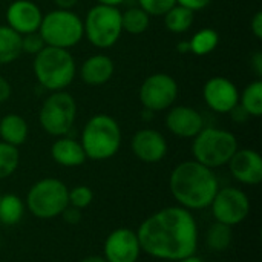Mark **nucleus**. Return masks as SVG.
Instances as JSON below:
<instances>
[{
	"label": "nucleus",
	"instance_id": "c85d7f7f",
	"mask_svg": "<svg viewBox=\"0 0 262 262\" xmlns=\"http://www.w3.org/2000/svg\"><path fill=\"white\" fill-rule=\"evenodd\" d=\"M94 200V192L91 187L88 186H75L72 189L68 190V201H69V206L75 207V209H86L91 206Z\"/></svg>",
	"mask_w": 262,
	"mask_h": 262
},
{
	"label": "nucleus",
	"instance_id": "dca6fc26",
	"mask_svg": "<svg viewBox=\"0 0 262 262\" xmlns=\"http://www.w3.org/2000/svg\"><path fill=\"white\" fill-rule=\"evenodd\" d=\"M166 127L178 138H195L204 127V118L195 107L172 106L166 115Z\"/></svg>",
	"mask_w": 262,
	"mask_h": 262
},
{
	"label": "nucleus",
	"instance_id": "9d476101",
	"mask_svg": "<svg viewBox=\"0 0 262 262\" xmlns=\"http://www.w3.org/2000/svg\"><path fill=\"white\" fill-rule=\"evenodd\" d=\"M140 101L146 111L161 112L173 106L178 97L177 80L164 72H157L149 75L138 91Z\"/></svg>",
	"mask_w": 262,
	"mask_h": 262
},
{
	"label": "nucleus",
	"instance_id": "f8f14e48",
	"mask_svg": "<svg viewBox=\"0 0 262 262\" xmlns=\"http://www.w3.org/2000/svg\"><path fill=\"white\" fill-rule=\"evenodd\" d=\"M141 255V247L137 232L120 227L112 230L104 239L103 258L106 262H137Z\"/></svg>",
	"mask_w": 262,
	"mask_h": 262
},
{
	"label": "nucleus",
	"instance_id": "473e14b6",
	"mask_svg": "<svg viewBox=\"0 0 262 262\" xmlns=\"http://www.w3.org/2000/svg\"><path fill=\"white\" fill-rule=\"evenodd\" d=\"M210 2L212 0H177L178 5H181V6H184V8H187V9H190L193 12L204 9L206 6L210 5Z\"/></svg>",
	"mask_w": 262,
	"mask_h": 262
},
{
	"label": "nucleus",
	"instance_id": "2eb2a0df",
	"mask_svg": "<svg viewBox=\"0 0 262 262\" xmlns=\"http://www.w3.org/2000/svg\"><path fill=\"white\" fill-rule=\"evenodd\" d=\"M41 18V9L31 0H14L6 9V25L20 35L37 32Z\"/></svg>",
	"mask_w": 262,
	"mask_h": 262
},
{
	"label": "nucleus",
	"instance_id": "393cba45",
	"mask_svg": "<svg viewBox=\"0 0 262 262\" xmlns=\"http://www.w3.org/2000/svg\"><path fill=\"white\" fill-rule=\"evenodd\" d=\"M218 43H220V35L213 28L200 29L189 40L190 52L198 55V57H204V55L212 54L216 49Z\"/></svg>",
	"mask_w": 262,
	"mask_h": 262
},
{
	"label": "nucleus",
	"instance_id": "4c0bfd02",
	"mask_svg": "<svg viewBox=\"0 0 262 262\" xmlns=\"http://www.w3.org/2000/svg\"><path fill=\"white\" fill-rule=\"evenodd\" d=\"M177 49L180 54H187L190 52V46H189V40H183V41H178L177 45Z\"/></svg>",
	"mask_w": 262,
	"mask_h": 262
},
{
	"label": "nucleus",
	"instance_id": "7ed1b4c3",
	"mask_svg": "<svg viewBox=\"0 0 262 262\" xmlns=\"http://www.w3.org/2000/svg\"><path fill=\"white\" fill-rule=\"evenodd\" d=\"M37 83L49 92L66 91L77 75V64L69 49L45 46L32 63Z\"/></svg>",
	"mask_w": 262,
	"mask_h": 262
},
{
	"label": "nucleus",
	"instance_id": "9b49d317",
	"mask_svg": "<svg viewBox=\"0 0 262 262\" xmlns=\"http://www.w3.org/2000/svg\"><path fill=\"white\" fill-rule=\"evenodd\" d=\"M210 209L216 223L233 227L249 216L250 200L247 193L238 187H223L218 189Z\"/></svg>",
	"mask_w": 262,
	"mask_h": 262
},
{
	"label": "nucleus",
	"instance_id": "20e7f679",
	"mask_svg": "<svg viewBox=\"0 0 262 262\" xmlns=\"http://www.w3.org/2000/svg\"><path fill=\"white\" fill-rule=\"evenodd\" d=\"M121 129L118 121L106 114L91 117L83 130L80 144L88 160L106 161L115 157L121 147Z\"/></svg>",
	"mask_w": 262,
	"mask_h": 262
},
{
	"label": "nucleus",
	"instance_id": "a211bd4d",
	"mask_svg": "<svg viewBox=\"0 0 262 262\" xmlns=\"http://www.w3.org/2000/svg\"><path fill=\"white\" fill-rule=\"evenodd\" d=\"M115 72L114 60L106 54H94L88 57L80 68V78L88 86L106 84Z\"/></svg>",
	"mask_w": 262,
	"mask_h": 262
},
{
	"label": "nucleus",
	"instance_id": "5701e85b",
	"mask_svg": "<svg viewBox=\"0 0 262 262\" xmlns=\"http://www.w3.org/2000/svg\"><path fill=\"white\" fill-rule=\"evenodd\" d=\"M239 106L249 117H261L262 115V80L258 78L250 81L243 92H239Z\"/></svg>",
	"mask_w": 262,
	"mask_h": 262
},
{
	"label": "nucleus",
	"instance_id": "ddd939ff",
	"mask_svg": "<svg viewBox=\"0 0 262 262\" xmlns=\"http://www.w3.org/2000/svg\"><path fill=\"white\" fill-rule=\"evenodd\" d=\"M203 97L207 107L216 114H230L239 104V91L226 77L209 78L203 88Z\"/></svg>",
	"mask_w": 262,
	"mask_h": 262
},
{
	"label": "nucleus",
	"instance_id": "ea45409f",
	"mask_svg": "<svg viewBox=\"0 0 262 262\" xmlns=\"http://www.w3.org/2000/svg\"><path fill=\"white\" fill-rule=\"evenodd\" d=\"M80 262H106V259L103 256H98V255H92V256H88L84 259H81Z\"/></svg>",
	"mask_w": 262,
	"mask_h": 262
},
{
	"label": "nucleus",
	"instance_id": "c9c22d12",
	"mask_svg": "<svg viewBox=\"0 0 262 262\" xmlns=\"http://www.w3.org/2000/svg\"><path fill=\"white\" fill-rule=\"evenodd\" d=\"M250 63H252V69L255 71V75H256L258 78H261L262 77V54L261 52H255V54L252 55V60H250Z\"/></svg>",
	"mask_w": 262,
	"mask_h": 262
},
{
	"label": "nucleus",
	"instance_id": "a19ab883",
	"mask_svg": "<svg viewBox=\"0 0 262 262\" xmlns=\"http://www.w3.org/2000/svg\"><path fill=\"white\" fill-rule=\"evenodd\" d=\"M175 262H204L200 256H196V255H192V256H187V258H183V259H178V261Z\"/></svg>",
	"mask_w": 262,
	"mask_h": 262
},
{
	"label": "nucleus",
	"instance_id": "bb28decb",
	"mask_svg": "<svg viewBox=\"0 0 262 262\" xmlns=\"http://www.w3.org/2000/svg\"><path fill=\"white\" fill-rule=\"evenodd\" d=\"M233 239V232L232 227L216 223L212 224L206 233V244L212 252H224L230 247Z\"/></svg>",
	"mask_w": 262,
	"mask_h": 262
},
{
	"label": "nucleus",
	"instance_id": "39448f33",
	"mask_svg": "<svg viewBox=\"0 0 262 262\" xmlns=\"http://www.w3.org/2000/svg\"><path fill=\"white\" fill-rule=\"evenodd\" d=\"M192 140L193 160L209 169L226 166L238 150L236 137L230 130L220 127H203Z\"/></svg>",
	"mask_w": 262,
	"mask_h": 262
},
{
	"label": "nucleus",
	"instance_id": "a878e982",
	"mask_svg": "<svg viewBox=\"0 0 262 262\" xmlns=\"http://www.w3.org/2000/svg\"><path fill=\"white\" fill-rule=\"evenodd\" d=\"M150 25V15L144 12L140 6H132L121 12V26L123 31L132 35L143 34Z\"/></svg>",
	"mask_w": 262,
	"mask_h": 262
},
{
	"label": "nucleus",
	"instance_id": "c756f323",
	"mask_svg": "<svg viewBox=\"0 0 262 262\" xmlns=\"http://www.w3.org/2000/svg\"><path fill=\"white\" fill-rule=\"evenodd\" d=\"M175 5L177 0H138V6L150 17H163Z\"/></svg>",
	"mask_w": 262,
	"mask_h": 262
},
{
	"label": "nucleus",
	"instance_id": "7c9ffc66",
	"mask_svg": "<svg viewBox=\"0 0 262 262\" xmlns=\"http://www.w3.org/2000/svg\"><path fill=\"white\" fill-rule=\"evenodd\" d=\"M45 46H46V45H45L41 35L38 34V31H37V32H31V34L21 35V54L37 55Z\"/></svg>",
	"mask_w": 262,
	"mask_h": 262
},
{
	"label": "nucleus",
	"instance_id": "72a5a7b5",
	"mask_svg": "<svg viewBox=\"0 0 262 262\" xmlns=\"http://www.w3.org/2000/svg\"><path fill=\"white\" fill-rule=\"evenodd\" d=\"M250 31H252V34H253L258 40H261L262 38V12L261 11H258V12L253 15V18H252V21H250Z\"/></svg>",
	"mask_w": 262,
	"mask_h": 262
},
{
	"label": "nucleus",
	"instance_id": "cd10ccee",
	"mask_svg": "<svg viewBox=\"0 0 262 262\" xmlns=\"http://www.w3.org/2000/svg\"><path fill=\"white\" fill-rule=\"evenodd\" d=\"M20 164L18 147L0 141V180L9 178Z\"/></svg>",
	"mask_w": 262,
	"mask_h": 262
},
{
	"label": "nucleus",
	"instance_id": "aec40b11",
	"mask_svg": "<svg viewBox=\"0 0 262 262\" xmlns=\"http://www.w3.org/2000/svg\"><path fill=\"white\" fill-rule=\"evenodd\" d=\"M29 135V127L26 120L17 114H8L0 118V138L3 143L11 146H21Z\"/></svg>",
	"mask_w": 262,
	"mask_h": 262
},
{
	"label": "nucleus",
	"instance_id": "58836bf2",
	"mask_svg": "<svg viewBox=\"0 0 262 262\" xmlns=\"http://www.w3.org/2000/svg\"><path fill=\"white\" fill-rule=\"evenodd\" d=\"M124 0H97L98 5H107V6H118L121 5Z\"/></svg>",
	"mask_w": 262,
	"mask_h": 262
},
{
	"label": "nucleus",
	"instance_id": "423d86ee",
	"mask_svg": "<svg viewBox=\"0 0 262 262\" xmlns=\"http://www.w3.org/2000/svg\"><path fill=\"white\" fill-rule=\"evenodd\" d=\"M38 34L46 46L71 49L84 37L83 20L72 9L57 8L48 14H43Z\"/></svg>",
	"mask_w": 262,
	"mask_h": 262
},
{
	"label": "nucleus",
	"instance_id": "79ce46f5",
	"mask_svg": "<svg viewBox=\"0 0 262 262\" xmlns=\"http://www.w3.org/2000/svg\"><path fill=\"white\" fill-rule=\"evenodd\" d=\"M0 196H2V195H0Z\"/></svg>",
	"mask_w": 262,
	"mask_h": 262
},
{
	"label": "nucleus",
	"instance_id": "f257e3e1",
	"mask_svg": "<svg viewBox=\"0 0 262 262\" xmlns=\"http://www.w3.org/2000/svg\"><path fill=\"white\" fill-rule=\"evenodd\" d=\"M141 252L163 261H178L196 255L198 224L181 206L164 207L147 216L137 230Z\"/></svg>",
	"mask_w": 262,
	"mask_h": 262
},
{
	"label": "nucleus",
	"instance_id": "6e6552de",
	"mask_svg": "<svg viewBox=\"0 0 262 262\" xmlns=\"http://www.w3.org/2000/svg\"><path fill=\"white\" fill-rule=\"evenodd\" d=\"M83 34L88 41L98 48H112L123 34L121 11L118 6L95 5L92 6L83 20Z\"/></svg>",
	"mask_w": 262,
	"mask_h": 262
},
{
	"label": "nucleus",
	"instance_id": "2f4dec72",
	"mask_svg": "<svg viewBox=\"0 0 262 262\" xmlns=\"http://www.w3.org/2000/svg\"><path fill=\"white\" fill-rule=\"evenodd\" d=\"M60 216L64 220V223H68L71 226H75V224H78L81 221V210L80 209H75L72 206H68Z\"/></svg>",
	"mask_w": 262,
	"mask_h": 262
},
{
	"label": "nucleus",
	"instance_id": "f3484780",
	"mask_svg": "<svg viewBox=\"0 0 262 262\" xmlns=\"http://www.w3.org/2000/svg\"><path fill=\"white\" fill-rule=\"evenodd\" d=\"M232 177L246 186H258L262 181V158L253 149H238L227 163Z\"/></svg>",
	"mask_w": 262,
	"mask_h": 262
},
{
	"label": "nucleus",
	"instance_id": "4be33fe9",
	"mask_svg": "<svg viewBox=\"0 0 262 262\" xmlns=\"http://www.w3.org/2000/svg\"><path fill=\"white\" fill-rule=\"evenodd\" d=\"M25 215V203L14 193L0 196V224L11 227L21 221Z\"/></svg>",
	"mask_w": 262,
	"mask_h": 262
},
{
	"label": "nucleus",
	"instance_id": "1a4fd4ad",
	"mask_svg": "<svg viewBox=\"0 0 262 262\" xmlns=\"http://www.w3.org/2000/svg\"><path fill=\"white\" fill-rule=\"evenodd\" d=\"M77 118L75 98L66 91L51 92L38 111V123L41 129L52 137H64L74 127Z\"/></svg>",
	"mask_w": 262,
	"mask_h": 262
},
{
	"label": "nucleus",
	"instance_id": "b1692460",
	"mask_svg": "<svg viewBox=\"0 0 262 262\" xmlns=\"http://www.w3.org/2000/svg\"><path fill=\"white\" fill-rule=\"evenodd\" d=\"M163 17H164V25L170 32L184 34L192 28L195 20V12L177 3Z\"/></svg>",
	"mask_w": 262,
	"mask_h": 262
},
{
	"label": "nucleus",
	"instance_id": "4468645a",
	"mask_svg": "<svg viewBox=\"0 0 262 262\" xmlns=\"http://www.w3.org/2000/svg\"><path fill=\"white\" fill-rule=\"evenodd\" d=\"M130 149L140 161L155 164L164 160L167 155V141L160 130L146 127L134 134L130 140Z\"/></svg>",
	"mask_w": 262,
	"mask_h": 262
},
{
	"label": "nucleus",
	"instance_id": "412c9836",
	"mask_svg": "<svg viewBox=\"0 0 262 262\" xmlns=\"http://www.w3.org/2000/svg\"><path fill=\"white\" fill-rule=\"evenodd\" d=\"M21 55V35L8 25H0V66L11 64Z\"/></svg>",
	"mask_w": 262,
	"mask_h": 262
},
{
	"label": "nucleus",
	"instance_id": "e433bc0d",
	"mask_svg": "<svg viewBox=\"0 0 262 262\" xmlns=\"http://www.w3.org/2000/svg\"><path fill=\"white\" fill-rule=\"evenodd\" d=\"M80 0H54L58 9H72Z\"/></svg>",
	"mask_w": 262,
	"mask_h": 262
},
{
	"label": "nucleus",
	"instance_id": "6ab92c4d",
	"mask_svg": "<svg viewBox=\"0 0 262 262\" xmlns=\"http://www.w3.org/2000/svg\"><path fill=\"white\" fill-rule=\"evenodd\" d=\"M51 157L57 164H60L63 167H78V166L84 164V161L88 160L80 141H77L68 135L58 137L52 143Z\"/></svg>",
	"mask_w": 262,
	"mask_h": 262
},
{
	"label": "nucleus",
	"instance_id": "f03ea898",
	"mask_svg": "<svg viewBox=\"0 0 262 262\" xmlns=\"http://www.w3.org/2000/svg\"><path fill=\"white\" fill-rule=\"evenodd\" d=\"M169 189L178 206L192 212L210 207L220 183L213 169L189 160L173 167L169 177Z\"/></svg>",
	"mask_w": 262,
	"mask_h": 262
},
{
	"label": "nucleus",
	"instance_id": "0eeeda50",
	"mask_svg": "<svg viewBox=\"0 0 262 262\" xmlns=\"http://www.w3.org/2000/svg\"><path fill=\"white\" fill-rule=\"evenodd\" d=\"M68 187L57 178H41L31 186L25 206L38 220H52L63 213L69 206Z\"/></svg>",
	"mask_w": 262,
	"mask_h": 262
},
{
	"label": "nucleus",
	"instance_id": "f704fd0d",
	"mask_svg": "<svg viewBox=\"0 0 262 262\" xmlns=\"http://www.w3.org/2000/svg\"><path fill=\"white\" fill-rule=\"evenodd\" d=\"M11 92H12V89H11V83H9L5 77H2V75H0V104L9 100Z\"/></svg>",
	"mask_w": 262,
	"mask_h": 262
}]
</instances>
